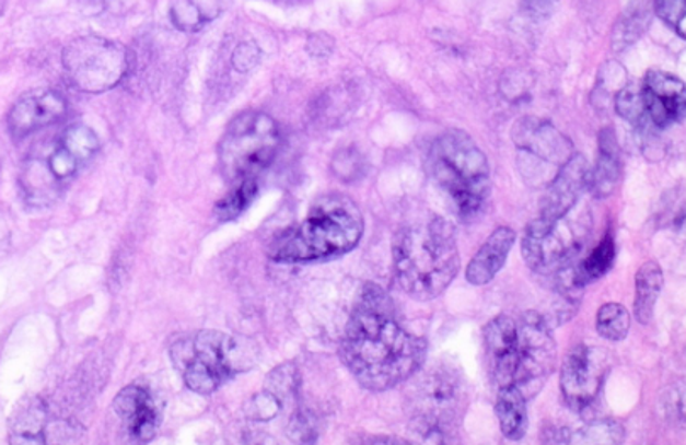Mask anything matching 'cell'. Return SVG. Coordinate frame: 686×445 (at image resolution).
Segmentation results:
<instances>
[{
  "mask_svg": "<svg viewBox=\"0 0 686 445\" xmlns=\"http://www.w3.org/2000/svg\"><path fill=\"white\" fill-rule=\"evenodd\" d=\"M428 354L425 339L395 318L391 298L368 283L358 300L345 337L341 358L358 383L370 391H386L414 378Z\"/></svg>",
  "mask_w": 686,
  "mask_h": 445,
  "instance_id": "cell-1",
  "label": "cell"
},
{
  "mask_svg": "<svg viewBox=\"0 0 686 445\" xmlns=\"http://www.w3.org/2000/svg\"><path fill=\"white\" fill-rule=\"evenodd\" d=\"M394 277L402 292L432 300L446 292L460 271L456 231L450 221L431 218L395 234Z\"/></svg>",
  "mask_w": 686,
  "mask_h": 445,
  "instance_id": "cell-2",
  "label": "cell"
},
{
  "mask_svg": "<svg viewBox=\"0 0 686 445\" xmlns=\"http://www.w3.org/2000/svg\"><path fill=\"white\" fill-rule=\"evenodd\" d=\"M363 231L358 207L345 197H329L317 203L304 222L271 244L270 258L290 265L339 258L353 251Z\"/></svg>",
  "mask_w": 686,
  "mask_h": 445,
  "instance_id": "cell-3",
  "label": "cell"
},
{
  "mask_svg": "<svg viewBox=\"0 0 686 445\" xmlns=\"http://www.w3.org/2000/svg\"><path fill=\"white\" fill-rule=\"evenodd\" d=\"M429 168L457 218L475 221L484 212L491 191L490 165L468 132L450 129L439 136L429 154Z\"/></svg>",
  "mask_w": 686,
  "mask_h": 445,
  "instance_id": "cell-4",
  "label": "cell"
},
{
  "mask_svg": "<svg viewBox=\"0 0 686 445\" xmlns=\"http://www.w3.org/2000/svg\"><path fill=\"white\" fill-rule=\"evenodd\" d=\"M94 129L73 124L31 151L21 172V190L27 203L48 207L65 194L83 166L98 153Z\"/></svg>",
  "mask_w": 686,
  "mask_h": 445,
  "instance_id": "cell-5",
  "label": "cell"
},
{
  "mask_svg": "<svg viewBox=\"0 0 686 445\" xmlns=\"http://www.w3.org/2000/svg\"><path fill=\"white\" fill-rule=\"evenodd\" d=\"M170 358L188 389L199 395L214 394L248 363L243 346L219 330H197L173 342Z\"/></svg>",
  "mask_w": 686,
  "mask_h": 445,
  "instance_id": "cell-6",
  "label": "cell"
},
{
  "mask_svg": "<svg viewBox=\"0 0 686 445\" xmlns=\"http://www.w3.org/2000/svg\"><path fill=\"white\" fill-rule=\"evenodd\" d=\"M281 136L274 117L259 110H246L229 122L219 142V165L229 181L240 184L274 163Z\"/></svg>",
  "mask_w": 686,
  "mask_h": 445,
  "instance_id": "cell-7",
  "label": "cell"
},
{
  "mask_svg": "<svg viewBox=\"0 0 686 445\" xmlns=\"http://www.w3.org/2000/svg\"><path fill=\"white\" fill-rule=\"evenodd\" d=\"M410 429L425 442H447L465 412L462 376L447 366L428 371L409 397Z\"/></svg>",
  "mask_w": 686,
  "mask_h": 445,
  "instance_id": "cell-8",
  "label": "cell"
},
{
  "mask_svg": "<svg viewBox=\"0 0 686 445\" xmlns=\"http://www.w3.org/2000/svg\"><path fill=\"white\" fill-rule=\"evenodd\" d=\"M61 65L77 91L105 94L125 80L129 55L120 43L97 34H85L65 46Z\"/></svg>",
  "mask_w": 686,
  "mask_h": 445,
  "instance_id": "cell-9",
  "label": "cell"
},
{
  "mask_svg": "<svg viewBox=\"0 0 686 445\" xmlns=\"http://www.w3.org/2000/svg\"><path fill=\"white\" fill-rule=\"evenodd\" d=\"M590 218L571 212L555 221L537 218L525 229L522 258L531 270L540 274H556L577 265L590 234Z\"/></svg>",
  "mask_w": 686,
  "mask_h": 445,
  "instance_id": "cell-10",
  "label": "cell"
},
{
  "mask_svg": "<svg viewBox=\"0 0 686 445\" xmlns=\"http://www.w3.org/2000/svg\"><path fill=\"white\" fill-rule=\"evenodd\" d=\"M556 364V342L548 318L525 312L518 320L515 373L512 386L527 400L536 397L548 382Z\"/></svg>",
  "mask_w": 686,
  "mask_h": 445,
  "instance_id": "cell-11",
  "label": "cell"
},
{
  "mask_svg": "<svg viewBox=\"0 0 686 445\" xmlns=\"http://www.w3.org/2000/svg\"><path fill=\"white\" fill-rule=\"evenodd\" d=\"M512 139L521 153V163L533 165L522 173L531 180L544 181L546 176L555 178L558 169L573 156V142L561 134L548 120L522 117L512 128Z\"/></svg>",
  "mask_w": 686,
  "mask_h": 445,
  "instance_id": "cell-12",
  "label": "cell"
},
{
  "mask_svg": "<svg viewBox=\"0 0 686 445\" xmlns=\"http://www.w3.org/2000/svg\"><path fill=\"white\" fill-rule=\"evenodd\" d=\"M608 371L604 349L577 346L568 352L561 366V394L568 407L583 413L595 403Z\"/></svg>",
  "mask_w": 686,
  "mask_h": 445,
  "instance_id": "cell-13",
  "label": "cell"
},
{
  "mask_svg": "<svg viewBox=\"0 0 686 445\" xmlns=\"http://www.w3.org/2000/svg\"><path fill=\"white\" fill-rule=\"evenodd\" d=\"M642 101L649 122L666 129L685 119V83L666 71L651 70L641 85Z\"/></svg>",
  "mask_w": 686,
  "mask_h": 445,
  "instance_id": "cell-14",
  "label": "cell"
},
{
  "mask_svg": "<svg viewBox=\"0 0 686 445\" xmlns=\"http://www.w3.org/2000/svg\"><path fill=\"white\" fill-rule=\"evenodd\" d=\"M590 166L583 154H573L549 181L540 200L539 218L544 221L567 215L589 188Z\"/></svg>",
  "mask_w": 686,
  "mask_h": 445,
  "instance_id": "cell-15",
  "label": "cell"
},
{
  "mask_svg": "<svg viewBox=\"0 0 686 445\" xmlns=\"http://www.w3.org/2000/svg\"><path fill=\"white\" fill-rule=\"evenodd\" d=\"M68 113V102L60 92L42 91L24 95L15 102L8 116L9 132L15 139L26 138L53 124L60 122Z\"/></svg>",
  "mask_w": 686,
  "mask_h": 445,
  "instance_id": "cell-16",
  "label": "cell"
},
{
  "mask_svg": "<svg viewBox=\"0 0 686 445\" xmlns=\"http://www.w3.org/2000/svg\"><path fill=\"white\" fill-rule=\"evenodd\" d=\"M485 348L490 354L491 373L499 388L512 386L515 373V342L518 320L510 315H499L484 330Z\"/></svg>",
  "mask_w": 686,
  "mask_h": 445,
  "instance_id": "cell-17",
  "label": "cell"
},
{
  "mask_svg": "<svg viewBox=\"0 0 686 445\" xmlns=\"http://www.w3.org/2000/svg\"><path fill=\"white\" fill-rule=\"evenodd\" d=\"M114 412L126 423L129 435L136 441L147 442L156 432L158 415L153 398L147 389L128 386L114 398Z\"/></svg>",
  "mask_w": 686,
  "mask_h": 445,
  "instance_id": "cell-18",
  "label": "cell"
},
{
  "mask_svg": "<svg viewBox=\"0 0 686 445\" xmlns=\"http://www.w3.org/2000/svg\"><path fill=\"white\" fill-rule=\"evenodd\" d=\"M515 231L512 227H497L485 241L480 251L473 256L466 266V280L475 286L490 283L499 274L515 244Z\"/></svg>",
  "mask_w": 686,
  "mask_h": 445,
  "instance_id": "cell-19",
  "label": "cell"
},
{
  "mask_svg": "<svg viewBox=\"0 0 686 445\" xmlns=\"http://www.w3.org/2000/svg\"><path fill=\"white\" fill-rule=\"evenodd\" d=\"M598 157L595 168L590 169L589 188L596 199H605L614 194L623 180V165H620V148L614 129H602L598 136Z\"/></svg>",
  "mask_w": 686,
  "mask_h": 445,
  "instance_id": "cell-20",
  "label": "cell"
},
{
  "mask_svg": "<svg viewBox=\"0 0 686 445\" xmlns=\"http://www.w3.org/2000/svg\"><path fill=\"white\" fill-rule=\"evenodd\" d=\"M496 412L503 437L510 438V441H519V438L524 437L527 425H530L527 398L515 386L499 388Z\"/></svg>",
  "mask_w": 686,
  "mask_h": 445,
  "instance_id": "cell-21",
  "label": "cell"
},
{
  "mask_svg": "<svg viewBox=\"0 0 686 445\" xmlns=\"http://www.w3.org/2000/svg\"><path fill=\"white\" fill-rule=\"evenodd\" d=\"M663 281V271L654 261L644 262L636 273L635 314L642 326L653 320Z\"/></svg>",
  "mask_w": 686,
  "mask_h": 445,
  "instance_id": "cell-22",
  "label": "cell"
},
{
  "mask_svg": "<svg viewBox=\"0 0 686 445\" xmlns=\"http://www.w3.org/2000/svg\"><path fill=\"white\" fill-rule=\"evenodd\" d=\"M46 408L43 401L30 400L15 412L11 422L12 444H43L45 437Z\"/></svg>",
  "mask_w": 686,
  "mask_h": 445,
  "instance_id": "cell-23",
  "label": "cell"
},
{
  "mask_svg": "<svg viewBox=\"0 0 686 445\" xmlns=\"http://www.w3.org/2000/svg\"><path fill=\"white\" fill-rule=\"evenodd\" d=\"M615 259L614 236L611 233L601 241V244L586 256L583 261L573 266V281L578 289H583L593 281L601 280L611 271Z\"/></svg>",
  "mask_w": 686,
  "mask_h": 445,
  "instance_id": "cell-24",
  "label": "cell"
},
{
  "mask_svg": "<svg viewBox=\"0 0 686 445\" xmlns=\"http://www.w3.org/2000/svg\"><path fill=\"white\" fill-rule=\"evenodd\" d=\"M555 442H573V444H614L623 441L624 429L619 423L608 422V420H595L586 422L577 431L561 429Z\"/></svg>",
  "mask_w": 686,
  "mask_h": 445,
  "instance_id": "cell-25",
  "label": "cell"
},
{
  "mask_svg": "<svg viewBox=\"0 0 686 445\" xmlns=\"http://www.w3.org/2000/svg\"><path fill=\"white\" fill-rule=\"evenodd\" d=\"M630 329V314L620 304L602 305L596 314V332L607 341L617 342L626 339Z\"/></svg>",
  "mask_w": 686,
  "mask_h": 445,
  "instance_id": "cell-26",
  "label": "cell"
},
{
  "mask_svg": "<svg viewBox=\"0 0 686 445\" xmlns=\"http://www.w3.org/2000/svg\"><path fill=\"white\" fill-rule=\"evenodd\" d=\"M256 194H258V185L255 180L240 181L237 187L231 194L225 195L224 199L219 200L216 206L214 212L219 221H233L240 218L241 213L255 200Z\"/></svg>",
  "mask_w": 686,
  "mask_h": 445,
  "instance_id": "cell-27",
  "label": "cell"
},
{
  "mask_svg": "<svg viewBox=\"0 0 686 445\" xmlns=\"http://www.w3.org/2000/svg\"><path fill=\"white\" fill-rule=\"evenodd\" d=\"M615 110L623 119H626L627 122L632 124L636 128H644V124L649 122L641 89H638V86L626 85L617 92V95H615Z\"/></svg>",
  "mask_w": 686,
  "mask_h": 445,
  "instance_id": "cell-28",
  "label": "cell"
},
{
  "mask_svg": "<svg viewBox=\"0 0 686 445\" xmlns=\"http://www.w3.org/2000/svg\"><path fill=\"white\" fill-rule=\"evenodd\" d=\"M649 24V14L648 11H639L629 12V14H624L620 23L615 26L614 31V48L615 49H624L627 46L635 45L639 38H641L642 33H644L646 27Z\"/></svg>",
  "mask_w": 686,
  "mask_h": 445,
  "instance_id": "cell-29",
  "label": "cell"
},
{
  "mask_svg": "<svg viewBox=\"0 0 686 445\" xmlns=\"http://www.w3.org/2000/svg\"><path fill=\"white\" fill-rule=\"evenodd\" d=\"M299 386V375L292 364H281L268 376L267 389L283 403L286 398L293 397Z\"/></svg>",
  "mask_w": 686,
  "mask_h": 445,
  "instance_id": "cell-30",
  "label": "cell"
},
{
  "mask_svg": "<svg viewBox=\"0 0 686 445\" xmlns=\"http://www.w3.org/2000/svg\"><path fill=\"white\" fill-rule=\"evenodd\" d=\"M654 11L661 20L676 31L679 38L686 36V0H654Z\"/></svg>",
  "mask_w": 686,
  "mask_h": 445,
  "instance_id": "cell-31",
  "label": "cell"
},
{
  "mask_svg": "<svg viewBox=\"0 0 686 445\" xmlns=\"http://www.w3.org/2000/svg\"><path fill=\"white\" fill-rule=\"evenodd\" d=\"M280 410L281 401L274 394H270L268 389L253 397V400L248 403V415L253 420H259V422L275 419L280 413Z\"/></svg>",
  "mask_w": 686,
  "mask_h": 445,
  "instance_id": "cell-32",
  "label": "cell"
},
{
  "mask_svg": "<svg viewBox=\"0 0 686 445\" xmlns=\"http://www.w3.org/2000/svg\"><path fill=\"white\" fill-rule=\"evenodd\" d=\"M200 14L202 11L191 0H178L175 8L172 9L173 23L177 24L181 30H199L204 21Z\"/></svg>",
  "mask_w": 686,
  "mask_h": 445,
  "instance_id": "cell-33",
  "label": "cell"
},
{
  "mask_svg": "<svg viewBox=\"0 0 686 445\" xmlns=\"http://www.w3.org/2000/svg\"><path fill=\"white\" fill-rule=\"evenodd\" d=\"M259 60V51L255 45H244L237 46L236 51L233 55V65L237 71L244 73V71H249L252 68L256 67Z\"/></svg>",
  "mask_w": 686,
  "mask_h": 445,
  "instance_id": "cell-34",
  "label": "cell"
},
{
  "mask_svg": "<svg viewBox=\"0 0 686 445\" xmlns=\"http://www.w3.org/2000/svg\"><path fill=\"white\" fill-rule=\"evenodd\" d=\"M525 5H527V12L533 17H543L544 14H549L551 11V4H549V0H525Z\"/></svg>",
  "mask_w": 686,
  "mask_h": 445,
  "instance_id": "cell-35",
  "label": "cell"
}]
</instances>
